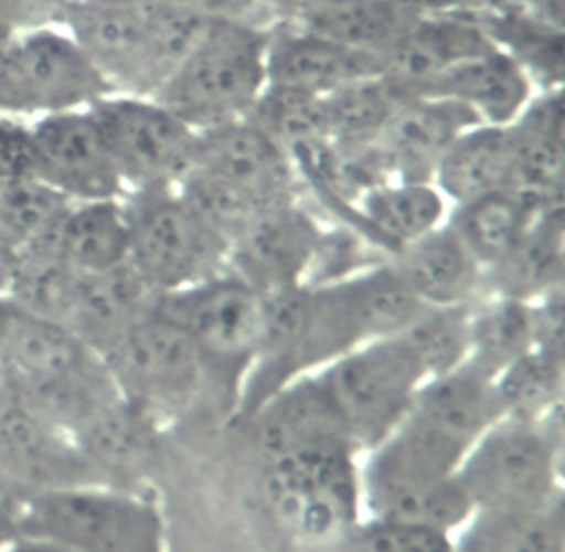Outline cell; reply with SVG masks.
Masks as SVG:
<instances>
[{"label": "cell", "instance_id": "obj_1", "mask_svg": "<svg viewBox=\"0 0 565 552\" xmlns=\"http://www.w3.org/2000/svg\"><path fill=\"white\" fill-rule=\"evenodd\" d=\"M267 44L269 25L210 21L153 98L196 132L246 119L267 87Z\"/></svg>", "mask_w": 565, "mask_h": 552}, {"label": "cell", "instance_id": "obj_2", "mask_svg": "<svg viewBox=\"0 0 565 552\" xmlns=\"http://www.w3.org/2000/svg\"><path fill=\"white\" fill-rule=\"evenodd\" d=\"M14 534L46 539L71 552H164L158 507L110 485L21 493Z\"/></svg>", "mask_w": 565, "mask_h": 552}, {"label": "cell", "instance_id": "obj_3", "mask_svg": "<svg viewBox=\"0 0 565 552\" xmlns=\"http://www.w3.org/2000/svg\"><path fill=\"white\" fill-rule=\"evenodd\" d=\"M263 496L271 519L292 541L333 545L356 530L365 513L359 453L324 447L265 461Z\"/></svg>", "mask_w": 565, "mask_h": 552}, {"label": "cell", "instance_id": "obj_4", "mask_svg": "<svg viewBox=\"0 0 565 552\" xmlns=\"http://www.w3.org/2000/svg\"><path fill=\"white\" fill-rule=\"evenodd\" d=\"M156 308L179 325L203 361L207 386L235 413L249 376L263 331V295L231 272L169 295Z\"/></svg>", "mask_w": 565, "mask_h": 552}, {"label": "cell", "instance_id": "obj_5", "mask_svg": "<svg viewBox=\"0 0 565 552\" xmlns=\"http://www.w3.org/2000/svg\"><path fill=\"white\" fill-rule=\"evenodd\" d=\"M563 408L541 423L500 418L470 447L458 479L475 509H526L563 500Z\"/></svg>", "mask_w": 565, "mask_h": 552}, {"label": "cell", "instance_id": "obj_6", "mask_svg": "<svg viewBox=\"0 0 565 552\" xmlns=\"http://www.w3.org/2000/svg\"><path fill=\"white\" fill-rule=\"evenodd\" d=\"M128 263L156 295L201 284L226 272L228 245L203 224L179 188L124 194Z\"/></svg>", "mask_w": 565, "mask_h": 552}, {"label": "cell", "instance_id": "obj_7", "mask_svg": "<svg viewBox=\"0 0 565 552\" xmlns=\"http://www.w3.org/2000/svg\"><path fill=\"white\" fill-rule=\"evenodd\" d=\"M119 395L162 427L205 393L207 374L190 336L153 308L98 352Z\"/></svg>", "mask_w": 565, "mask_h": 552}, {"label": "cell", "instance_id": "obj_8", "mask_svg": "<svg viewBox=\"0 0 565 552\" xmlns=\"http://www.w3.org/2000/svg\"><path fill=\"white\" fill-rule=\"evenodd\" d=\"M108 94L110 85L60 23L25 28L0 49V115L30 121L87 110Z\"/></svg>", "mask_w": 565, "mask_h": 552}, {"label": "cell", "instance_id": "obj_9", "mask_svg": "<svg viewBox=\"0 0 565 552\" xmlns=\"http://www.w3.org/2000/svg\"><path fill=\"white\" fill-rule=\"evenodd\" d=\"M359 455L379 445L408 416L427 382L402 336L374 340L317 370Z\"/></svg>", "mask_w": 565, "mask_h": 552}, {"label": "cell", "instance_id": "obj_10", "mask_svg": "<svg viewBox=\"0 0 565 552\" xmlns=\"http://www.w3.org/2000/svg\"><path fill=\"white\" fill-rule=\"evenodd\" d=\"M128 192L179 188L194 169L196 130L156 98L108 94L89 108Z\"/></svg>", "mask_w": 565, "mask_h": 552}, {"label": "cell", "instance_id": "obj_11", "mask_svg": "<svg viewBox=\"0 0 565 552\" xmlns=\"http://www.w3.org/2000/svg\"><path fill=\"white\" fill-rule=\"evenodd\" d=\"M149 3L68 0L60 17V25L76 40L113 94L153 98L158 92Z\"/></svg>", "mask_w": 565, "mask_h": 552}, {"label": "cell", "instance_id": "obj_12", "mask_svg": "<svg viewBox=\"0 0 565 552\" xmlns=\"http://www.w3.org/2000/svg\"><path fill=\"white\" fill-rule=\"evenodd\" d=\"M38 179L68 201L121 199L126 188L87 110L30 119Z\"/></svg>", "mask_w": 565, "mask_h": 552}, {"label": "cell", "instance_id": "obj_13", "mask_svg": "<svg viewBox=\"0 0 565 552\" xmlns=\"http://www.w3.org/2000/svg\"><path fill=\"white\" fill-rule=\"evenodd\" d=\"M194 171L263 209L295 201V158L249 119L196 132Z\"/></svg>", "mask_w": 565, "mask_h": 552}, {"label": "cell", "instance_id": "obj_14", "mask_svg": "<svg viewBox=\"0 0 565 552\" xmlns=\"http://www.w3.org/2000/svg\"><path fill=\"white\" fill-rule=\"evenodd\" d=\"M0 481L21 493L108 485L74 436L42 421L17 397L0 400Z\"/></svg>", "mask_w": 565, "mask_h": 552}, {"label": "cell", "instance_id": "obj_15", "mask_svg": "<svg viewBox=\"0 0 565 552\" xmlns=\"http://www.w3.org/2000/svg\"><path fill=\"white\" fill-rule=\"evenodd\" d=\"M481 124L461 103L408 96L365 149L383 181L434 183L438 162L463 130Z\"/></svg>", "mask_w": 565, "mask_h": 552}, {"label": "cell", "instance_id": "obj_16", "mask_svg": "<svg viewBox=\"0 0 565 552\" xmlns=\"http://www.w3.org/2000/svg\"><path fill=\"white\" fill-rule=\"evenodd\" d=\"M322 250V233L297 201L274 205L246 226L228 247L226 272L260 295L306 284Z\"/></svg>", "mask_w": 565, "mask_h": 552}, {"label": "cell", "instance_id": "obj_17", "mask_svg": "<svg viewBox=\"0 0 565 552\" xmlns=\"http://www.w3.org/2000/svg\"><path fill=\"white\" fill-rule=\"evenodd\" d=\"M263 459L271 461L324 447H353L340 413L317 372L301 374L271 393L246 418Z\"/></svg>", "mask_w": 565, "mask_h": 552}, {"label": "cell", "instance_id": "obj_18", "mask_svg": "<svg viewBox=\"0 0 565 552\" xmlns=\"http://www.w3.org/2000/svg\"><path fill=\"white\" fill-rule=\"evenodd\" d=\"M381 74V60L342 46L306 25L280 19L269 25L267 85L290 87L315 96Z\"/></svg>", "mask_w": 565, "mask_h": 552}, {"label": "cell", "instance_id": "obj_19", "mask_svg": "<svg viewBox=\"0 0 565 552\" xmlns=\"http://www.w3.org/2000/svg\"><path fill=\"white\" fill-rule=\"evenodd\" d=\"M422 96L449 98L461 103L481 124L509 126L532 100V81L524 66L498 46L451 64Z\"/></svg>", "mask_w": 565, "mask_h": 552}, {"label": "cell", "instance_id": "obj_20", "mask_svg": "<svg viewBox=\"0 0 565 552\" xmlns=\"http://www.w3.org/2000/svg\"><path fill=\"white\" fill-rule=\"evenodd\" d=\"M402 282L424 306L475 304L486 288V272L445 224L422 235L391 261Z\"/></svg>", "mask_w": 565, "mask_h": 552}, {"label": "cell", "instance_id": "obj_21", "mask_svg": "<svg viewBox=\"0 0 565 552\" xmlns=\"http://www.w3.org/2000/svg\"><path fill=\"white\" fill-rule=\"evenodd\" d=\"M408 416L466 445L468 450L502 418L494 379L466 361L451 372L429 376L413 400Z\"/></svg>", "mask_w": 565, "mask_h": 552}, {"label": "cell", "instance_id": "obj_22", "mask_svg": "<svg viewBox=\"0 0 565 552\" xmlns=\"http://www.w3.org/2000/svg\"><path fill=\"white\" fill-rule=\"evenodd\" d=\"M513 147L511 190L539 209L561 205L563 185V100L561 94L532 98L509 124Z\"/></svg>", "mask_w": 565, "mask_h": 552}, {"label": "cell", "instance_id": "obj_23", "mask_svg": "<svg viewBox=\"0 0 565 552\" xmlns=\"http://www.w3.org/2000/svg\"><path fill=\"white\" fill-rule=\"evenodd\" d=\"M74 440L96 473L110 487H119V479L149 470L158 459L160 425L139 406L117 397L89 418Z\"/></svg>", "mask_w": 565, "mask_h": 552}, {"label": "cell", "instance_id": "obj_24", "mask_svg": "<svg viewBox=\"0 0 565 552\" xmlns=\"http://www.w3.org/2000/svg\"><path fill=\"white\" fill-rule=\"evenodd\" d=\"M158 295L130 263L98 274H81L66 327L98 354L130 325L145 318Z\"/></svg>", "mask_w": 565, "mask_h": 552}, {"label": "cell", "instance_id": "obj_25", "mask_svg": "<svg viewBox=\"0 0 565 552\" xmlns=\"http://www.w3.org/2000/svg\"><path fill=\"white\" fill-rule=\"evenodd\" d=\"M353 211L374 243L395 256L443 226L449 203L434 183L383 181L353 199Z\"/></svg>", "mask_w": 565, "mask_h": 552}, {"label": "cell", "instance_id": "obj_26", "mask_svg": "<svg viewBox=\"0 0 565 552\" xmlns=\"http://www.w3.org/2000/svg\"><path fill=\"white\" fill-rule=\"evenodd\" d=\"M128 217L121 199L71 201L44 245L78 274H98L128 263ZM38 250V247H34Z\"/></svg>", "mask_w": 565, "mask_h": 552}, {"label": "cell", "instance_id": "obj_27", "mask_svg": "<svg viewBox=\"0 0 565 552\" xmlns=\"http://www.w3.org/2000/svg\"><path fill=\"white\" fill-rule=\"evenodd\" d=\"M513 147L511 128L477 124L456 137L434 174V185L449 205L483 194L511 190Z\"/></svg>", "mask_w": 565, "mask_h": 552}, {"label": "cell", "instance_id": "obj_28", "mask_svg": "<svg viewBox=\"0 0 565 552\" xmlns=\"http://www.w3.org/2000/svg\"><path fill=\"white\" fill-rule=\"evenodd\" d=\"M454 552H565L563 500L526 509H475L451 534Z\"/></svg>", "mask_w": 565, "mask_h": 552}, {"label": "cell", "instance_id": "obj_29", "mask_svg": "<svg viewBox=\"0 0 565 552\" xmlns=\"http://www.w3.org/2000/svg\"><path fill=\"white\" fill-rule=\"evenodd\" d=\"M541 211L515 190H498L451 205L447 224L488 274L515 250Z\"/></svg>", "mask_w": 565, "mask_h": 552}, {"label": "cell", "instance_id": "obj_30", "mask_svg": "<svg viewBox=\"0 0 565 552\" xmlns=\"http://www.w3.org/2000/svg\"><path fill=\"white\" fill-rule=\"evenodd\" d=\"M14 397L49 425L74 436L100 408L121 395L100 359L98 365L71 374H17Z\"/></svg>", "mask_w": 565, "mask_h": 552}, {"label": "cell", "instance_id": "obj_31", "mask_svg": "<svg viewBox=\"0 0 565 552\" xmlns=\"http://www.w3.org/2000/svg\"><path fill=\"white\" fill-rule=\"evenodd\" d=\"M563 282L561 205L539 213L515 250L486 274V288L522 301H536Z\"/></svg>", "mask_w": 565, "mask_h": 552}, {"label": "cell", "instance_id": "obj_32", "mask_svg": "<svg viewBox=\"0 0 565 552\" xmlns=\"http://www.w3.org/2000/svg\"><path fill=\"white\" fill-rule=\"evenodd\" d=\"M402 0H351L347 6L292 19L353 51L383 57L419 19Z\"/></svg>", "mask_w": 565, "mask_h": 552}, {"label": "cell", "instance_id": "obj_33", "mask_svg": "<svg viewBox=\"0 0 565 552\" xmlns=\"http://www.w3.org/2000/svg\"><path fill=\"white\" fill-rule=\"evenodd\" d=\"M404 98L408 94L383 74L331 92L324 96L327 145L344 153L367 149Z\"/></svg>", "mask_w": 565, "mask_h": 552}, {"label": "cell", "instance_id": "obj_34", "mask_svg": "<svg viewBox=\"0 0 565 552\" xmlns=\"http://www.w3.org/2000/svg\"><path fill=\"white\" fill-rule=\"evenodd\" d=\"M534 350V308L504 295L479 297L470 308L468 361L492 379Z\"/></svg>", "mask_w": 565, "mask_h": 552}, {"label": "cell", "instance_id": "obj_35", "mask_svg": "<svg viewBox=\"0 0 565 552\" xmlns=\"http://www.w3.org/2000/svg\"><path fill=\"white\" fill-rule=\"evenodd\" d=\"M246 119L267 132L292 158L327 145L324 96L267 85Z\"/></svg>", "mask_w": 565, "mask_h": 552}, {"label": "cell", "instance_id": "obj_36", "mask_svg": "<svg viewBox=\"0 0 565 552\" xmlns=\"http://www.w3.org/2000/svg\"><path fill=\"white\" fill-rule=\"evenodd\" d=\"M68 203L66 197L34 177L0 183V243L17 254L44 245Z\"/></svg>", "mask_w": 565, "mask_h": 552}, {"label": "cell", "instance_id": "obj_37", "mask_svg": "<svg viewBox=\"0 0 565 552\" xmlns=\"http://www.w3.org/2000/svg\"><path fill=\"white\" fill-rule=\"evenodd\" d=\"M502 418L541 423L563 406V359L532 350L494 376Z\"/></svg>", "mask_w": 565, "mask_h": 552}, {"label": "cell", "instance_id": "obj_38", "mask_svg": "<svg viewBox=\"0 0 565 552\" xmlns=\"http://www.w3.org/2000/svg\"><path fill=\"white\" fill-rule=\"evenodd\" d=\"M78 284V272L62 263L46 247H38L19 254L8 295L32 314L66 325Z\"/></svg>", "mask_w": 565, "mask_h": 552}, {"label": "cell", "instance_id": "obj_39", "mask_svg": "<svg viewBox=\"0 0 565 552\" xmlns=\"http://www.w3.org/2000/svg\"><path fill=\"white\" fill-rule=\"evenodd\" d=\"M470 308L427 306L399 336L417 357L424 374L438 376L463 365L470 357Z\"/></svg>", "mask_w": 565, "mask_h": 552}, {"label": "cell", "instance_id": "obj_40", "mask_svg": "<svg viewBox=\"0 0 565 552\" xmlns=\"http://www.w3.org/2000/svg\"><path fill=\"white\" fill-rule=\"evenodd\" d=\"M361 537L365 552H454L449 534L408 523L367 519Z\"/></svg>", "mask_w": 565, "mask_h": 552}, {"label": "cell", "instance_id": "obj_41", "mask_svg": "<svg viewBox=\"0 0 565 552\" xmlns=\"http://www.w3.org/2000/svg\"><path fill=\"white\" fill-rule=\"evenodd\" d=\"M38 179L30 121L0 115V183Z\"/></svg>", "mask_w": 565, "mask_h": 552}, {"label": "cell", "instance_id": "obj_42", "mask_svg": "<svg viewBox=\"0 0 565 552\" xmlns=\"http://www.w3.org/2000/svg\"><path fill=\"white\" fill-rule=\"evenodd\" d=\"M160 3L181 8L207 21H252L263 23L267 12L260 0H160ZM265 25V23H263Z\"/></svg>", "mask_w": 565, "mask_h": 552}, {"label": "cell", "instance_id": "obj_43", "mask_svg": "<svg viewBox=\"0 0 565 552\" xmlns=\"http://www.w3.org/2000/svg\"><path fill=\"white\" fill-rule=\"evenodd\" d=\"M17 6L25 17L28 28H34L60 23V17L68 6V0H17Z\"/></svg>", "mask_w": 565, "mask_h": 552}, {"label": "cell", "instance_id": "obj_44", "mask_svg": "<svg viewBox=\"0 0 565 552\" xmlns=\"http://www.w3.org/2000/svg\"><path fill=\"white\" fill-rule=\"evenodd\" d=\"M28 28V21L17 6V0H0V49L10 44L21 30Z\"/></svg>", "mask_w": 565, "mask_h": 552}, {"label": "cell", "instance_id": "obj_45", "mask_svg": "<svg viewBox=\"0 0 565 552\" xmlns=\"http://www.w3.org/2000/svg\"><path fill=\"white\" fill-rule=\"evenodd\" d=\"M347 3H351V0H292V17L290 19H303L310 14H320V12L347 6Z\"/></svg>", "mask_w": 565, "mask_h": 552}, {"label": "cell", "instance_id": "obj_46", "mask_svg": "<svg viewBox=\"0 0 565 552\" xmlns=\"http://www.w3.org/2000/svg\"><path fill=\"white\" fill-rule=\"evenodd\" d=\"M3 552H71V550H66L53 541H46V539L17 534V539Z\"/></svg>", "mask_w": 565, "mask_h": 552}, {"label": "cell", "instance_id": "obj_47", "mask_svg": "<svg viewBox=\"0 0 565 552\" xmlns=\"http://www.w3.org/2000/svg\"><path fill=\"white\" fill-rule=\"evenodd\" d=\"M14 389H17V370L6 359V354L0 352V400L14 397Z\"/></svg>", "mask_w": 565, "mask_h": 552}, {"label": "cell", "instance_id": "obj_48", "mask_svg": "<svg viewBox=\"0 0 565 552\" xmlns=\"http://www.w3.org/2000/svg\"><path fill=\"white\" fill-rule=\"evenodd\" d=\"M260 6L274 17H278V21L292 17V0H260Z\"/></svg>", "mask_w": 565, "mask_h": 552}, {"label": "cell", "instance_id": "obj_49", "mask_svg": "<svg viewBox=\"0 0 565 552\" xmlns=\"http://www.w3.org/2000/svg\"><path fill=\"white\" fill-rule=\"evenodd\" d=\"M14 534V511L8 509V505L0 500V537Z\"/></svg>", "mask_w": 565, "mask_h": 552}, {"label": "cell", "instance_id": "obj_50", "mask_svg": "<svg viewBox=\"0 0 565 552\" xmlns=\"http://www.w3.org/2000/svg\"><path fill=\"white\" fill-rule=\"evenodd\" d=\"M89 3H149V0H89Z\"/></svg>", "mask_w": 565, "mask_h": 552}]
</instances>
